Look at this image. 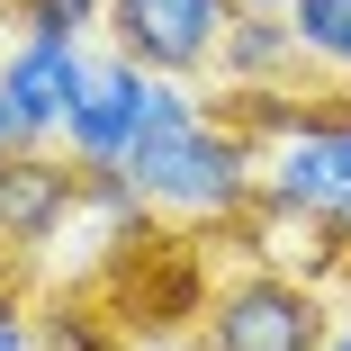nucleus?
<instances>
[{"instance_id":"obj_12","label":"nucleus","mask_w":351,"mask_h":351,"mask_svg":"<svg viewBox=\"0 0 351 351\" xmlns=\"http://www.w3.org/2000/svg\"><path fill=\"white\" fill-rule=\"evenodd\" d=\"M0 351H36V315L19 298H0Z\"/></svg>"},{"instance_id":"obj_1","label":"nucleus","mask_w":351,"mask_h":351,"mask_svg":"<svg viewBox=\"0 0 351 351\" xmlns=\"http://www.w3.org/2000/svg\"><path fill=\"white\" fill-rule=\"evenodd\" d=\"M126 180L154 217H243L261 198V145L234 126H207L180 82H154L145 135L126 154Z\"/></svg>"},{"instance_id":"obj_11","label":"nucleus","mask_w":351,"mask_h":351,"mask_svg":"<svg viewBox=\"0 0 351 351\" xmlns=\"http://www.w3.org/2000/svg\"><path fill=\"white\" fill-rule=\"evenodd\" d=\"M36 145H45V135H36V126L10 108V90H0V162H10V154H36Z\"/></svg>"},{"instance_id":"obj_3","label":"nucleus","mask_w":351,"mask_h":351,"mask_svg":"<svg viewBox=\"0 0 351 351\" xmlns=\"http://www.w3.org/2000/svg\"><path fill=\"white\" fill-rule=\"evenodd\" d=\"M252 117L279 126V145L261 154V207L351 226V108H289V99L261 90Z\"/></svg>"},{"instance_id":"obj_2","label":"nucleus","mask_w":351,"mask_h":351,"mask_svg":"<svg viewBox=\"0 0 351 351\" xmlns=\"http://www.w3.org/2000/svg\"><path fill=\"white\" fill-rule=\"evenodd\" d=\"M342 324V306L298 270H234L207 289V315H198V351H324V333Z\"/></svg>"},{"instance_id":"obj_10","label":"nucleus","mask_w":351,"mask_h":351,"mask_svg":"<svg viewBox=\"0 0 351 351\" xmlns=\"http://www.w3.org/2000/svg\"><path fill=\"white\" fill-rule=\"evenodd\" d=\"M10 27H19V36H63V45H82L90 27H108V0H10Z\"/></svg>"},{"instance_id":"obj_7","label":"nucleus","mask_w":351,"mask_h":351,"mask_svg":"<svg viewBox=\"0 0 351 351\" xmlns=\"http://www.w3.org/2000/svg\"><path fill=\"white\" fill-rule=\"evenodd\" d=\"M82 73H90V54L63 45V36H19L10 54H0V90H10V108L36 135H63V108H73Z\"/></svg>"},{"instance_id":"obj_4","label":"nucleus","mask_w":351,"mask_h":351,"mask_svg":"<svg viewBox=\"0 0 351 351\" xmlns=\"http://www.w3.org/2000/svg\"><path fill=\"white\" fill-rule=\"evenodd\" d=\"M234 19L243 0H108V45L126 63H145L154 82H189L217 63Z\"/></svg>"},{"instance_id":"obj_14","label":"nucleus","mask_w":351,"mask_h":351,"mask_svg":"<svg viewBox=\"0 0 351 351\" xmlns=\"http://www.w3.org/2000/svg\"><path fill=\"white\" fill-rule=\"evenodd\" d=\"M243 10H261V19H289V10H298V0H243Z\"/></svg>"},{"instance_id":"obj_6","label":"nucleus","mask_w":351,"mask_h":351,"mask_svg":"<svg viewBox=\"0 0 351 351\" xmlns=\"http://www.w3.org/2000/svg\"><path fill=\"white\" fill-rule=\"evenodd\" d=\"M73 207H82V162H63V154H10L0 162V261H36L63 226H73Z\"/></svg>"},{"instance_id":"obj_13","label":"nucleus","mask_w":351,"mask_h":351,"mask_svg":"<svg viewBox=\"0 0 351 351\" xmlns=\"http://www.w3.org/2000/svg\"><path fill=\"white\" fill-rule=\"evenodd\" d=\"M333 306H342V324H351V261H342V279H333Z\"/></svg>"},{"instance_id":"obj_15","label":"nucleus","mask_w":351,"mask_h":351,"mask_svg":"<svg viewBox=\"0 0 351 351\" xmlns=\"http://www.w3.org/2000/svg\"><path fill=\"white\" fill-rule=\"evenodd\" d=\"M324 351H351V324H333V333H324Z\"/></svg>"},{"instance_id":"obj_8","label":"nucleus","mask_w":351,"mask_h":351,"mask_svg":"<svg viewBox=\"0 0 351 351\" xmlns=\"http://www.w3.org/2000/svg\"><path fill=\"white\" fill-rule=\"evenodd\" d=\"M298 63H306V45H298V27L289 19H261V10H243L234 27H226V45H217V73L234 82V90H279V82H298Z\"/></svg>"},{"instance_id":"obj_9","label":"nucleus","mask_w":351,"mask_h":351,"mask_svg":"<svg viewBox=\"0 0 351 351\" xmlns=\"http://www.w3.org/2000/svg\"><path fill=\"white\" fill-rule=\"evenodd\" d=\"M306 63H324V73H351V0H298L289 10Z\"/></svg>"},{"instance_id":"obj_5","label":"nucleus","mask_w":351,"mask_h":351,"mask_svg":"<svg viewBox=\"0 0 351 351\" xmlns=\"http://www.w3.org/2000/svg\"><path fill=\"white\" fill-rule=\"evenodd\" d=\"M145 108H154V73L126 54H90V73L73 90V108H63V145H73L82 171L99 162H126L135 135H145Z\"/></svg>"},{"instance_id":"obj_16","label":"nucleus","mask_w":351,"mask_h":351,"mask_svg":"<svg viewBox=\"0 0 351 351\" xmlns=\"http://www.w3.org/2000/svg\"><path fill=\"white\" fill-rule=\"evenodd\" d=\"M0 298H19V289H10V261H0Z\"/></svg>"}]
</instances>
